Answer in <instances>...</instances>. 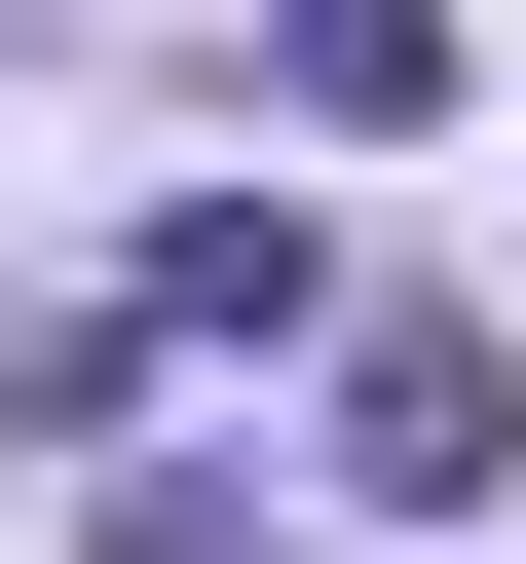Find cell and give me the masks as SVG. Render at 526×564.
Listing matches in <instances>:
<instances>
[{
	"mask_svg": "<svg viewBox=\"0 0 526 564\" xmlns=\"http://www.w3.org/2000/svg\"><path fill=\"white\" fill-rule=\"evenodd\" d=\"M489 452H526V377H489L451 302H376V339H339V489H414V527H489Z\"/></svg>",
	"mask_w": 526,
	"mask_h": 564,
	"instance_id": "6da1fadb",
	"label": "cell"
},
{
	"mask_svg": "<svg viewBox=\"0 0 526 564\" xmlns=\"http://www.w3.org/2000/svg\"><path fill=\"white\" fill-rule=\"evenodd\" d=\"M302 302H339V263L263 226V188H188V226H151V339H302Z\"/></svg>",
	"mask_w": 526,
	"mask_h": 564,
	"instance_id": "7a4b0ae2",
	"label": "cell"
},
{
	"mask_svg": "<svg viewBox=\"0 0 526 564\" xmlns=\"http://www.w3.org/2000/svg\"><path fill=\"white\" fill-rule=\"evenodd\" d=\"M263 76L302 113H451V0H263Z\"/></svg>",
	"mask_w": 526,
	"mask_h": 564,
	"instance_id": "3957f363",
	"label": "cell"
}]
</instances>
